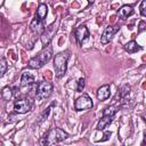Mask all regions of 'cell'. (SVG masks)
<instances>
[{
  "label": "cell",
  "mask_w": 146,
  "mask_h": 146,
  "mask_svg": "<svg viewBox=\"0 0 146 146\" xmlns=\"http://www.w3.org/2000/svg\"><path fill=\"white\" fill-rule=\"evenodd\" d=\"M51 57H52V47L50 44H47L35 57H32L29 60V67L33 70L41 68L46 63L50 60Z\"/></svg>",
  "instance_id": "cell-1"
},
{
  "label": "cell",
  "mask_w": 146,
  "mask_h": 146,
  "mask_svg": "<svg viewBox=\"0 0 146 146\" xmlns=\"http://www.w3.org/2000/svg\"><path fill=\"white\" fill-rule=\"evenodd\" d=\"M67 137H68V133L62 130L60 128H52L43 135L42 139L40 140V144L41 145H54V144H57L66 139Z\"/></svg>",
  "instance_id": "cell-2"
},
{
  "label": "cell",
  "mask_w": 146,
  "mask_h": 146,
  "mask_svg": "<svg viewBox=\"0 0 146 146\" xmlns=\"http://www.w3.org/2000/svg\"><path fill=\"white\" fill-rule=\"evenodd\" d=\"M68 57H70V52L68 51H60L57 55H55V58H54V70H55V74H56V76L58 79L64 76V74L66 73Z\"/></svg>",
  "instance_id": "cell-3"
},
{
  "label": "cell",
  "mask_w": 146,
  "mask_h": 146,
  "mask_svg": "<svg viewBox=\"0 0 146 146\" xmlns=\"http://www.w3.org/2000/svg\"><path fill=\"white\" fill-rule=\"evenodd\" d=\"M52 83L49 81H40L36 86V91H35V98L39 103H42L46 100L50 95L52 94Z\"/></svg>",
  "instance_id": "cell-4"
},
{
  "label": "cell",
  "mask_w": 146,
  "mask_h": 146,
  "mask_svg": "<svg viewBox=\"0 0 146 146\" xmlns=\"http://www.w3.org/2000/svg\"><path fill=\"white\" fill-rule=\"evenodd\" d=\"M56 32H57V24L56 23H51L46 29H43V31L41 32V35H40V40H41V43L43 44V47L50 43V41L52 40Z\"/></svg>",
  "instance_id": "cell-5"
},
{
  "label": "cell",
  "mask_w": 146,
  "mask_h": 146,
  "mask_svg": "<svg viewBox=\"0 0 146 146\" xmlns=\"http://www.w3.org/2000/svg\"><path fill=\"white\" fill-rule=\"evenodd\" d=\"M94 103L91 100V98L87 95V94H82V96H80L79 98H76L75 103H74V108L75 111H86V110H90L92 108Z\"/></svg>",
  "instance_id": "cell-6"
},
{
  "label": "cell",
  "mask_w": 146,
  "mask_h": 146,
  "mask_svg": "<svg viewBox=\"0 0 146 146\" xmlns=\"http://www.w3.org/2000/svg\"><path fill=\"white\" fill-rule=\"evenodd\" d=\"M32 107V100L29 98H22L17 99L14 103V111L18 114H25L27 113Z\"/></svg>",
  "instance_id": "cell-7"
},
{
  "label": "cell",
  "mask_w": 146,
  "mask_h": 146,
  "mask_svg": "<svg viewBox=\"0 0 146 146\" xmlns=\"http://www.w3.org/2000/svg\"><path fill=\"white\" fill-rule=\"evenodd\" d=\"M88 36H89V30L87 29L86 25H81L75 30V39L79 44H82L83 41L88 39Z\"/></svg>",
  "instance_id": "cell-8"
},
{
  "label": "cell",
  "mask_w": 146,
  "mask_h": 146,
  "mask_svg": "<svg viewBox=\"0 0 146 146\" xmlns=\"http://www.w3.org/2000/svg\"><path fill=\"white\" fill-rule=\"evenodd\" d=\"M111 95V87L110 84H104V86H100L98 89H97V92H96V96L98 98V100H106Z\"/></svg>",
  "instance_id": "cell-9"
},
{
  "label": "cell",
  "mask_w": 146,
  "mask_h": 146,
  "mask_svg": "<svg viewBox=\"0 0 146 146\" xmlns=\"http://www.w3.org/2000/svg\"><path fill=\"white\" fill-rule=\"evenodd\" d=\"M114 33H115V29H114L113 26H107V27L104 30V32H103V34H102V36H100V43H103V44L108 43V42L113 39Z\"/></svg>",
  "instance_id": "cell-10"
},
{
  "label": "cell",
  "mask_w": 146,
  "mask_h": 146,
  "mask_svg": "<svg viewBox=\"0 0 146 146\" xmlns=\"http://www.w3.org/2000/svg\"><path fill=\"white\" fill-rule=\"evenodd\" d=\"M130 90H131L130 86L123 84V86L117 90V92H116V95H115V97H114V100H115V102H122V100H124L125 97L129 95Z\"/></svg>",
  "instance_id": "cell-11"
},
{
  "label": "cell",
  "mask_w": 146,
  "mask_h": 146,
  "mask_svg": "<svg viewBox=\"0 0 146 146\" xmlns=\"http://www.w3.org/2000/svg\"><path fill=\"white\" fill-rule=\"evenodd\" d=\"M30 30L33 32V33H41L43 31V21L39 19V18H34L31 24H30Z\"/></svg>",
  "instance_id": "cell-12"
},
{
  "label": "cell",
  "mask_w": 146,
  "mask_h": 146,
  "mask_svg": "<svg viewBox=\"0 0 146 146\" xmlns=\"http://www.w3.org/2000/svg\"><path fill=\"white\" fill-rule=\"evenodd\" d=\"M132 13H133L132 7H131V6H128V5H124V6H122V7L117 10V16H119V18H121V19H125V18H128L130 15H132Z\"/></svg>",
  "instance_id": "cell-13"
},
{
  "label": "cell",
  "mask_w": 146,
  "mask_h": 146,
  "mask_svg": "<svg viewBox=\"0 0 146 146\" xmlns=\"http://www.w3.org/2000/svg\"><path fill=\"white\" fill-rule=\"evenodd\" d=\"M34 79H35L34 75L30 71H24L21 76V83H22V86H29L34 82Z\"/></svg>",
  "instance_id": "cell-14"
},
{
  "label": "cell",
  "mask_w": 146,
  "mask_h": 146,
  "mask_svg": "<svg viewBox=\"0 0 146 146\" xmlns=\"http://www.w3.org/2000/svg\"><path fill=\"white\" fill-rule=\"evenodd\" d=\"M140 49H141V47H140L135 40H131V41H129V42H127V43L124 44V50H125L127 52H129V54L137 52V51H139Z\"/></svg>",
  "instance_id": "cell-15"
},
{
  "label": "cell",
  "mask_w": 146,
  "mask_h": 146,
  "mask_svg": "<svg viewBox=\"0 0 146 146\" xmlns=\"http://www.w3.org/2000/svg\"><path fill=\"white\" fill-rule=\"evenodd\" d=\"M113 121V116L111 115H103L102 119L99 120L98 124H97V129L98 130H104L108 124H111Z\"/></svg>",
  "instance_id": "cell-16"
},
{
  "label": "cell",
  "mask_w": 146,
  "mask_h": 146,
  "mask_svg": "<svg viewBox=\"0 0 146 146\" xmlns=\"http://www.w3.org/2000/svg\"><path fill=\"white\" fill-rule=\"evenodd\" d=\"M48 14V7L46 3H40L38 9H36V14H35V17L41 19V21H44L46 16Z\"/></svg>",
  "instance_id": "cell-17"
},
{
  "label": "cell",
  "mask_w": 146,
  "mask_h": 146,
  "mask_svg": "<svg viewBox=\"0 0 146 146\" xmlns=\"http://www.w3.org/2000/svg\"><path fill=\"white\" fill-rule=\"evenodd\" d=\"M1 97L3 99H6V100H10V98L13 97V89L10 87H8V86L5 87L2 89V91H1Z\"/></svg>",
  "instance_id": "cell-18"
},
{
  "label": "cell",
  "mask_w": 146,
  "mask_h": 146,
  "mask_svg": "<svg viewBox=\"0 0 146 146\" xmlns=\"http://www.w3.org/2000/svg\"><path fill=\"white\" fill-rule=\"evenodd\" d=\"M7 62H6V59L5 58H0V78H2L3 75H5V73H6V71H7Z\"/></svg>",
  "instance_id": "cell-19"
},
{
  "label": "cell",
  "mask_w": 146,
  "mask_h": 146,
  "mask_svg": "<svg viewBox=\"0 0 146 146\" xmlns=\"http://www.w3.org/2000/svg\"><path fill=\"white\" fill-rule=\"evenodd\" d=\"M116 113V107L114 106H107L104 108L103 111V115H111V116H114V114Z\"/></svg>",
  "instance_id": "cell-20"
},
{
  "label": "cell",
  "mask_w": 146,
  "mask_h": 146,
  "mask_svg": "<svg viewBox=\"0 0 146 146\" xmlns=\"http://www.w3.org/2000/svg\"><path fill=\"white\" fill-rule=\"evenodd\" d=\"M52 106H54V104H51V105H50V106H49V107H48V108H47L44 112H42V114H41V115H40V117H39V119H40V120H39V123L43 122V121H44V120L48 117V114L50 113V111H51Z\"/></svg>",
  "instance_id": "cell-21"
},
{
  "label": "cell",
  "mask_w": 146,
  "mask_h": 146,
  "mask_svg": "<svg viewBox=\"0 0 146 146\" xmlns=\"http://www.w3.org/2000/svg\"><path fill=\"white\" fill-rule=\"evenodd\" d=\"M84 86H86V80L84 78H80L78 80V87H76V91L81 92L83 89H84Z\"/></svg>",
  "instance_id": "cell-22"
},
{
  "label": "cell",
  "mask_w": 146,
  "mask_h": 146,
  "mask_svg": "<svg viewBox=\"0 0 146 146\" xmlns=\"http://www.w3.org/2000/svg\"><path fill=\"white\" fill-rule=\"evenodd\" d=\"M139 10H140V14L143 17L146 16V0H143L140 6H139Z\"/></svg>",
  "instance_id": "cell-23"
},
{
  "label": "cell",
  "mask_w": 146,
  "mask_h": 146,
  "mask_svg": "<svg viewBox=\"0 0 146 146\" xmlns=\"http://www.w3.org/2000/svg\"><path fill=\"white\" fill-rule=\"evenodd\" d=\"M145 25H146V23H145L144 21H141V22L139 23V29H138V33H141L143 31H145Z\"/></svg>",
  "instance_id": "cell-24"
},
{
  "label": "cell",
  "mask_w": 146,
  "mask_h": 146,
  "mask_svg": "<svg viewBox=\"0 0 146 146\" xmlns=\"http://www.w3.org/2000/svg\"><path fill=\"white\" fill-rule=\"evenodd\" d=\"M94 1H95V0H88V2H89V3H92Z\"/></svg>",
  "instance_id": "cell-25"
}]
</instances>
